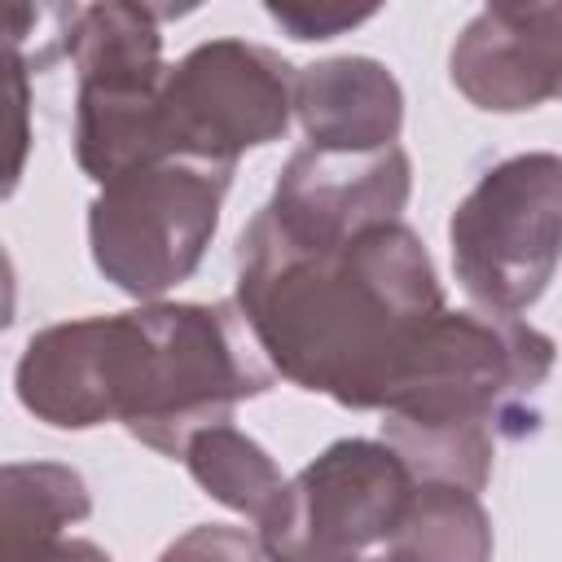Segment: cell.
I'll list each match as a JSON object with an SVG mask.
<instances>
[{"mask_svg":"<svg viewBox=\"0 0 562 562\" xmlns=\"http://www.w3.org/2000/svg\"><path fill=\"white\" fill-rule=\"evenodd\" d=\"M299 70L268 44L206 40L189 48L162 83L167 158L237 167L246 149L285 136Z\"/></svg>","mask_w":562,"mask_h":562,"instance_id":"obj_7","label":"cell"},{"mask_svg":"<svg viewBox=\"0 0 562 562\" xmlns=\"http://www.w3.org/2000/svg\"><path fill=\"white\" fill-rule=\"evenodd\" d=\"M461 290L501 316L527 312L562 263V158L514 154L479 176L448 220Z\"/></svg>","mask_w":562,"mask_h":562,"instance_id":"obj_6","label":"cell"},{"mask_svg":"<svg viewBox=\"0 0 562 562\" xmlns=\"http://www.w3.org/2000/svg\"><path fill=\"white\" fill-rule=\"evenodd\" d=\"M364 562H391V558H386V553H382V558H364Z\"/></svg>","mask_w":562,"mask_h":562,"instance_id":"obj_18","label":"cell"},{"mask_svg":"<svg viewBox=\"0 0 562 562\" xmlns=\"http://www.w3.org/2000/svg\"><path fill=\"white\" fill-rule=\"evenodd\" d=\"M158 562H272L259 531L224 527V522H198L184 536H176Z\"/></svg>","mask_w":562,"mask_h":562,"instance_id":"obj_15","label":"cell"},{"mask_svg":"<svg viewBox=\"0 0 562 562\" xmlns=\"http://www.w3.org/2000/svg\"><path fill=\"white\" fill-rule=\"evenodd\" d=\"M378 9H312V4H268V18L290 40H334L360 22H369Z\"/></svg>","mask_w":562,"mask_h":562,"instance_id":"obj_16","label":"cell"},{"mask_svg":"<svg viewBox=\"0 0 562 562\" xmlns=\"http://www.w3.org/2000/svg\"><path fill=\"white\" fill-rule=\"evenodd\" d=\"M0 562H114V558L83 536H26V540H0Z\"/></svg>","mask_w":562,"mask_h":562,"instance_id":"obj_17","label":"cell"},{"mask_svg":"<svg viewBox=\"0 0 562 562\" xmlns=\"http://www.w3.org/2000/svg\"><path fill=\"white\" fill-rule=\"evenodd\" d=\"M228 184L233 167L202 158H158L114 176L88 202L97 272L114 290L158 303L171 285L198 272L220 228Z\"/></svg>","mask_w":562,"mask_h":562,"instance_id":"obj_5","label":"cell"},{"mask_svg":"<svg viewBox=\"0 0 562 562\" xmlns=\"http://www.w3.org/2000/svg\"><path fill=\"white\" fill-rule=\"evenodd\" d=\"M448 79L492 114L562 101V0L479 9L448 53Z\"/></svg>","mask_w":562,"mask_h":562,"instance_id":"obj_10","label":"cell"},{"mask_svg":"<svg viewBox=\"0 0 562 562\" xmlns=\"http://www.w3.org/2000/svg\"><path fill=\"white\" fill-rule=\"evenodd\" d=\"M294 114L307 145L369 154L400 140L404 88L378 57H325L299 66Z\"/></svg>","mask_w":562,"mask_h":562,"instance_id":"obj_11","label":"cell"},{"mask_svg":"<svg viewBox=\"0 0 562 562\" xmlns=\"http://www.w3.org/2000/svg\"><path fill=\"white\" fill-rule=\"evenodd\" d=\"M237 312L277 378L342 408H386L395 378L448 307L422 237L395 220L334 246L285 237L263 206L237 237Z\"/></svg>","mask_w":562,"mask_h":562,"instance_id":"obj_1","label":"cell"},{"mask_svg":"<svg viewBox=\"0 0 562 562\" xmlns=\"http://www.w3.org/2000/svg\"><path fill=\"white\" fill-rule=\"evenodd\" d=\"M558 342L501 312L443 307L382 408V443L417 483L483 492L496 435L522 439L540 426L536 391L549 382Z\"/></svg>","mask_w":562,"mask_h":562,"instance_id":"obj_3","label":"cell"},{"mask_svg":"<svg viewBox=\"0 0 562 562\" xmlns=\"http://www.w3.org/2000/svg\"><path fill=\"white\" fill-rule=\"evenodd\" d=\"M180 461L189 465L193 483L211 501H220L224 509L250 518L255 531L272 518V509L281 505V492L290 483V479H281V470L268 457V448L259 439H250L246 430H237L233 422L198 430Z\"/></svg>","mask_w":562,"mask_h":562,"instance_id":"obj_13","label":"cell"},{"mask_svg":"<svg viewBox=\"0 0 562 562\" xmlns=\"http://www.w3.org/2000/svg\"><path fill=\"white\" fill-rule=\"evenodd\" d=\"M162 18L154 4H79L66 57L75 61V162L88 180L167 158L162 145Z\"/></svg>","mask_w":562,"mask_h":562,"instance_id":"obj_4","label":"cell"},{"mask_svg":"<svg viewBox=\"0 0 562 562\" xmlns=\"http://www.w3.org/2000/svg\"><path fill=\"white\" fill-rule=\"evenodd\" d=\"M492 518L479 492L452 483H413L400 527L386 540L391 562H492Z\"/></svg>","mask_w":562,"mask_h":562,"instance_id":"obj_12","label":"cell"},{"mask_svg":"<svg viewBox=\"0 0 562 562\" xmlns=\"http://www.w3.org/2000/svg\"><path fill=\"white\" fill-rule=\"evenodd\" d=\"M413 483L382 439H334L285 483L259 540L272 562H364L400 527Z\"/></svg>","mask_w":562,"mask_h":562,"instance_id":"obj_8","label":"cell"},{"mask_svg":"<svg viewBox=\"0 0 562 562\" xmlns=\"http://www.w3.org/2000/svg\"><path fill=\"white\" fill-rule=\"evenodd\" d=\"M413 193V162L400 145L347 154L303 145L277 176L263 215L294 241L334 246L364 228L395 224Z\"/></svg>","mask_w":562,"mask_h":562,"instance_id":"obj_9","label":"cell"},{"mask_svg":"<svg viewBox=\"0 0 562 562\" xmlns=\"http://www.w3.org/2000/svg\"><path fill=\"white\" fill-rule=\"evenodd\" d=\"M92 514V492L61 461H4L0 470V540L61 536Z\"/></svg>","mask_w":562,"mask_h":562,"instance_id":"obj_14","label":"cell"},{"mask_svg":"<svg viewBox=\"0 0 562 562\" xmlns=\"http://www.w3.org/2000/svg\"><path fill=\"white\" fill-rule=\"evenodd\" d=\"M22 408L53 430L119 422L162 457H184L206 426L277 386L237 303H140L132 312L57 321L18 356Z\"/></svg>","mask_w":562,"mask_h":562,"instance_id":"obj_2","label":"cell"}]
</instances>
